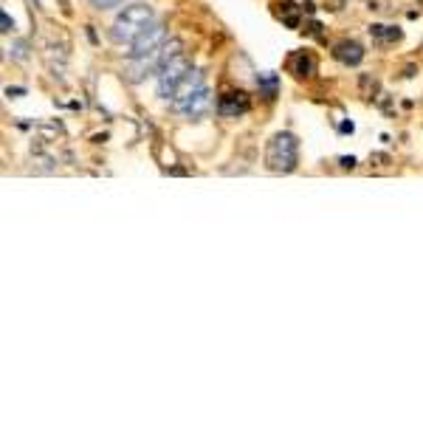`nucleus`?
Here are the masks:
<instances>
[{
  "label": "nucleus",
  "instance_id": "f3484780",
  "mask_svg": "<svg viewBox=\"0 0 423 423\" xmlns=\"http://www.w3.org/2000/svg\"><path fill=\"white\" fill-rule=\"evenodd\" d=\"M308 34H313V37H322V26H319V23H310V26H308Z\"/></svg>",
  "mask_w": 423,
  "mask_h": 423
},
{
  "label": "nucleus",
  "instance_id": "dca6fc26",
  "mask_svg": "<svg viewBox=\"0 0 423 423\" xmlns=\"http://www.w3.org/2000/svg\"><path fill=\"white\" fill-rule=\"evenodd\" d=\"M0 23H3V31H6V34H9V31H11V28H14V23H11V17H9V14H6V11H3V14H0Z\"/></svg>",
  "mask_w": 423,
  "mask_h": 423
},
{
  "label": "nucleus",
  "instance_id": "ddd939ff",
  "mask_svg": "<svg viewBox=\"0 0 423 423\" xmlns=\"http://www.w3.org/2000/svg\"><path fill=\"white\" fill-rule=\"evenodd\" d=\"M282 14H285V26H288V28H296V26H299V20H296V6H293L291 0H282Z\"/></svg>",
  "mask_w": 423,
  "mask_h": 423
},
{
  "label": "nucleus",
  "instance_id": "6e6552de",
  "mask_svg": "<svg viewBox=\"0 0 423 423\" xmlns=\"http://www.w3.org/2000/svg\"><path fill=\"white\" fill-rule=\"evenodd\" d=\"M333 57H336L342 66H358V63L364 60V48H361V43H355V40H342V43L333 46Z\"/></svg>",
  "mask_w": 423,
  "mask_h": 423
},
{
  "label": "nucleus",
  "instance_id": "4468645a",
  "mask_svg": "<svg viewBox=\"0 0 423 423\" xmlns=\"http://www.w3.org/2000/svg\"><path fill=\"white\" fill-rule=\"evenodd\" d=\"M26 48H28V46H26L23 40H14V43H11V48H9V54H11L17 63H23V60L28 57V51H26Z\"/></svg>",
  "mask_w": 423,
  "mask_h": 423
},
{
  "label": "nucleus",
  "instance_id": "9d476101",
  "mask_svg": "<svg viewBox=\"0 0 423 423\" xmlns=\"http://www.w3.org/2000/svg\"><path fill=\"white\" fill-rule=\"evenodd\" d=\"M209 105H212V93L207 90V88H201V90H198V93H195V96L184 105V110H181V113H187L189 119H201V116L209 110Z\"/></svg>",
  "mask_w": 423,
  "mask_h": 423
},
{
  "label": "nucleus",
  "instance_id": "39448f33",
  "mask_svg": "<svg viewBox=\"0 0 423 423\" xmlns=\"http://www.w3.org/2000/svg\"><path fill=\"white\" fill-rule=\"evenodd\" d=\"M201 88H204V70L189 68V73L178 82V88H175V90H172V96H169V99H172V108H175V110H184V105H187V102H189V99H192Z\"/></svg>",
  "mask_w": 423,
  "mask_h": 423
},
{
  "label": "nucleus",
  "instance_id": "1a4fd4ad",
  "mask_svg": "<svg viewBox=\"0 0 423 423\" xmlns=\"http://www.w3.org/2000/svg\"><path fill=\"white\" fill-rule=\"evenodd\" d=\"M288 68H291L293 76L308 79V76H313V73H316V60H313V54H310V51H293V54H291V60H288Z\"/></svg>",
  "mask_w": 423,
  "mask_h": 423
},
{
  "label": "nucleus",
  "instance_id": "2eb2a0df",
  "mask_svg": "<svg viewBox=\"0 0 423 423\" xmlns=\"http://www.w3.org/2000/svg\"><path fill=\"white\" fill-rule=\"evenodd\" d=\"M96 9H113V6H119L122 0H90Z\"/></svg>",
  "mask_w": 423,
  "mask_h": 423
},
{
  "label": "nucleus",
  "instance_id": "f03ea898",
  "mask_svg": "<svg viewBox=\"0 0 423 423\" xmlns=\"http://www.w3.org/2000/svg\"><path fill=\"white\" fill-rule=\"evenodd\" d=\"M299 161V141L293 133H277L274 139L268 141L266 150V164L274 172H293Z\"/></svg>",
  "mask_w": 423,
  "mask_h": 423
},
{
  "label": "nucleus",
  "instance_id": "423d86ee",
  "mask_svg": "<svg viewBox=\"0 0 423 423\" xmlns=\"http://www.w3.org/2000/svg\"><path fill=\"white\" fill-rule=\"evenodd\" d=\"M161 66H164V60H161V48H158V51H152V54L133 57V60L127 63L125 73H127V79H130V82H141L144 76H150V73H158V70H161Z\"/></svg>",
  "mask_w": 423,
  "mask_h": 423
},
{
  "label": "nucleus",
  "instance_id": "0eeeda50",
  "mask_svg": "<svg viewBox=\"0 0 423 423\" xmlns=\"http://www.w3.org/2000/svg\"><path fill=\"white\" fill-rule=\"evenodd\" d=\"M249 96L243 90H231V93H223L217 99V113L220 116H243L249 110Z\"/></svg>",
  "mask_w": 423,
  "mask_h": 423
},
{
  "label": "nucleus",
  "instance_id": "9b49d317",
  "mask_svg": "<svg viewBox=\"0 0 423 423\" xmlns=\"http://www.w3.org/2000/svg\"><path fill=\"white\" fill-rule=\"evenodd\" d=\"M370 34L378 43H395V40H401V28H395V26H370Z\"/></svg>",
  "mask_w": 423,
  "mask_h": 423
},
{
  "label": "nucleus",
  "instance_id": "7ed1b4c3",
  "mask_svg": "<svg viewBox=\"0 0 423 423\" xmlns=\"http://www.w3.org/2000/svg\"><path fill=\"white\" fill-rule=\"evenodd\" d=\"M189 60L184 57V54H178V57H172L169 63H164L161 70H158V96H164V99H169L172 96V90L178 88V82L189 73Z\"/></svg>",
  "mask_w": 423,
  "mask_h": 423
},
{
  "label": "nucleus",
  "instance_id": "f257e3e1",
  "mask_svg": "<svg viewBox=\"0 0 423 423\" xmlns=\"http://www.w3.org/2000/svg\"><path fill=\"white\" fill-rule=\"evenodd\" d=\"M152 20H155V14H152V9H150L147 3L127 6V9L116 17V23H113V28H110V40L119 43V46H122V43H133Z\"/></svg>",
  "mask_w": 423,
  "mask_h": 423
},
{
  "label": "nucleus",
  "instance_id": "aec40b11",
  "mask_svg": "<svg viewBox=\"0 0 423 423\" xmlns=\"http://www.w3.org/2000/svg\"><path fill=\"white\" fill-rule=\"evenodd\" d=\"M342 167H355V158H342Z\"/></svg>",
  "mask_w": 423,
  "mask_h": 423
},
{
  "label": "nucleus",
  "instance_id": "20e7f679",
  "mask_svg": "<svg viewBox=\"0 0 423 423\" xmlns=\"http://www.w3.org/2000/svg\"><path fill=\"white\" fill-rule=\"evenodd\" d=\"M164 46V26L161 23H150L144 31H141L139 37L130 43V51H127V57L133 60V57H144V54H152V51H158Z\"/></svg>",
  "mask_w": 423,
  "mask_h": 423
},
{
  "label": "nucleus",
  "instance_id": "6ab92c4d",
  "mask_svg": "<svg viewBox=\"0 0 423 423\" xmlns=\"http://www.w3.org/2000/svg\"><path fill=\"white\" fill-rule=\"evenodd\" d=\"M339 130H342V133H352V122H345Z\"/></svg>",
  "mask_w": 423,
  "mask_h": 423
},
{
  "label": "nucleus",
  "instance_id": "f8f14e48",
  "mask_svg": "<svg viewBox=\"0 0 423 423\" xmlns=\"http://www.w3.org/2000/svg\"><path fill=\"white\" fill-rule=\"evenodd\" d=\"M257 85H260V93L266 99H274L277 96V73H260L257 76Z\"/></svg>",
  "mask_w": 423,
  "mask_h": 423
},
{
  "label": "nucleus",
  "instance_id": "a211bd4d",
  "mask_svg": "<svg viewBox=\"0 0 423 423\" xmlns=\"http://www.w3.org/2000/svg\"><path fill=\"white\" fill-rule=\"evenodd\" d=\"M6 93H9V96H23L26 90H23V88H6Z\"/></svg>",
  "mask_w": 423,
  "mask_h": 423
}]
</instances>
